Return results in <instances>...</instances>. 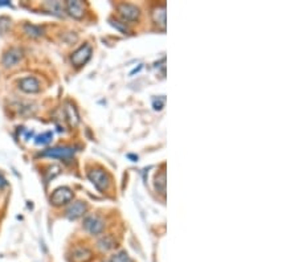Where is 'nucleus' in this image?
I'll list each match as a JSON object with an SVG mask.
<instances>
[{"label":"nucleus","instance_id":"1","mask_svg":"<svg viewBox=\"0 0 298 262\" xmlns=\"http://www.w3.org/2000/svg\"><path fill=\"white\" fill-rule=\"evenodd\" d=\"M87 176L90 179V182L94 184L95 188L101 191V192H105L109 188V186H110V175L107 174L105 170H102V168H94V170L89 171Z\"/></svg>","mask_w":298,"mask_h":262},{"label":"nucleus","instance_id":"2","mask_svg":"<svg viewBox=\"0 0 298 262\" xmlns=\"http://www.w3.org/2000/svg\"><path fill=\"white\" fill-rule=\"evenodd\" d=\"M73 198V192L68 187H59L51 195V204L55 206L65 205Z\"/></svg>","mask_w":298,"mask_h":262},{"label":"nucleus","instance_id":"3","mask_svg":"<svg viewBox=\"0 0 298 262\" xmlns=\"http://www.w3.org/2000/svg\"><path fill=\"white\" fill-rule=\"evenodd\" d=\"M91 57V47L89 44H85L82 47H79L77 51L72 55V64L74 65L75 67H81L83 66L85 64L90 60Z\"/></svg>","mask_w":298,"mask_h":262},{"label":"nucleus","instance_id":"4","mask_svg":"<svg viewBox=\"0 0 298 262\" xmlns=\"http://www.w3.org/2000/svg\"><path fill=\"white\" fill-rule=\"evenodd\" d=\"M83 228L89 232L93 236H98L103 232V228H105V222L99 216H87L83 221Z\"/></svg>","mask_w":298,"mask_h":262},{"label":"nucleus","instance_id":"5","mask_svg":"<svg viewBox=\"0 0 298 262\" xmlns=\"http://www.w3.org/2000/svg\"><path fill=\"white\" fill-rule=\"evenodd\" d=\"M75 150L74 147L71 146H60L53 147V148H48L43 152V156H49V158L55 159H68L72 158L74 155Z\"/></svg>","mask_w":298,"mask_h":262},{"label":"nucleus","instance_id":"6","mask_svg":"<svg viewBox=\"0 0 298 262\" xmlns=\"http://www.w3.org/2000/svg\"><path fill=\"white\" fill-rule=\"evenodd\" d=\"M94 254L86 246H75L71 252V262H91Z\"/></svg>","mask_w":298,"mask_h":262},{"label":"nucleus","instance_id":"7","mask_svg":"<svg viewBox=\"0 0 298 262\" xmlns=\"http://www.w3.org/2000/svg\"><path fill=\"white\" fill-rule=\"evenodd\" d=\"M21 59H23V51L19 48H11L9 51L4 53L1 63L5 67H11L15 66L16 64H19Z\"/></svg>","mask_w":298,"mask_h":262},{"label":"nucleus","instance_id":"8","mask_svg":"<svg viewBox=\"0 0 298 262\" xmlns=\"http://www.w3.org/2000/svg\"><path fill=\"white\" fill-rule=\"evenodd\" d=\"M118 12L119 15L122 16V19L126 20V21H134V20L138 19L139 15H141L138 7H135V5H133V4H126V3H123L119 5Z\"/></svg>","mask_w":298,"mask_h":262},{"label":"nucleus","instance_id":"9","mask_svg":"<svg viewBox=\"0 0 298 262\" xmlns=\"http://www.w3.org/2000/svg\"><path fill=\"white\" fill-rule=\"evenodd\" d=\"M65 8H67V12L69 13V16L74 17V19H82L83 15H85V5H83L82 1L69 0L65 4Z\"/></svg>","mask_w":298,"mask_h":262},{"label":"nucleus","instance_id":"10","mask_svg":"<svg viewBox=\"0 0 298 262\" xmlns=\"http://www.w3.org/2000/svg\"><path fill=\"white\" fill-rule=\"evenodd\" d=\"M19 87L25 93H39L41 86H40L39 79L35 77H25L19 81Z\"/></svg>","mask_w":298,"mask_h":262},{"label":"nucleus","instance_id":"11","mask_svg":"<svg viewBox=\"0 0 298 262\" xmlns=\"http://www.w3.org/2000/svg\"><path fill=\"white\" fill-rule=\"evenodd\" d=\"M87 206L85 202L82 201H75L73 202L67 210V217L71 220H75V218L81 217L85 212H86Z\"/></svg>","mask_w":298,"mask_h":262},{"label":"nucleus","instance_id":"12","mask_svg":"<svg viewBox=\"0 0 298 262\" xmlns=\"http://www.w3.org/2000/svg\"><path fill=\"white\" fill-rule=\"evenodd\" d=\"M152 20L159 28L166 29V7L164 5L156 7L152 11Z\"/></svg>","mask_w":298,"mask_h":262},{"label":"nucleus","instance_id":"13","mask_svg":"<svg viewBox=\"0 0 298 262\" xmlns=\"http://www.w3.org/2000/svg\"><path fill=\"white\" fill-rule=\"evenodd\" d=\"M65 117H67L68 122H69L71 126L75 127L78 125V114H77V110H75V107L72 103H67V106H65Z\"/></svg>","mask_w":298,"mask_h":262},{"label":"nucleus","instance_id":"14","mask_svg":"<svg viewBox=\"0 0 298 262\" xmlns=\"http://www.w3.org/2000/svg\"><path fill=\"white\" fill-rule=\"evenodd\" d=\"M155 190L162 196H166V171L162 170L155 176Z\"/></svg>","mask_w":298,"mask_h":262},{"label":"nucleus","instance_id":"15","mask_svg":"<svg viewBox=\"0 0 298 262\" xmlns=\"http://www.w3.org/2000/svg\"><path fill=\"white\" fill-rule=\"evenodd\" d=\"M97 246L101 252H109V250L114 249L117 246V242L111 236H103L102 238H99L97 242Z\"/></svg>","mask_w":298,"mask_h":262},{"label":"nucleus","instance_id":"16","mask_svg":"<svg viewBox=\"0 0 298 262\" xmlns=\"http://www.w3.org/2000/svg\"><path fill=\"white\" fill-rule=\"evenodd\" d=\"M24 32H25L28 36H31V37H39V36L43 35L41 28L32 25V24H25V25H24Z\"/></svg>","mask_w":298,"mask_h":262},{"label":"nucleus","instance_id":"17","mask_svg":"<svg viewBox=\"0 0 298 262\" xmlns=\"http://www.w3.org/2000/svg\"><path fill=\"white\" fill-rule=\"evenodd\" d=\"M110 262H133V260H131L130 256L126 252H118L114 256H111Z\"/></svg>","mask_w":298,"mask_h":262},{"label":"nucleus","instance_id":"18","mask_svg":"<svg viewBox=\"0 0 298 262\" xmlns=\"http://www.w3.org/2000/svg\"><path fill=\"white\" fill-rule=\"evenodd\" d=\"M47 7L49 8V11L52 12V13H55V15L57 16H63V7H61V3L60 1H49V3H47Z\"/></svg>","mask_w":298,"mask_h":262},{"label":"nucleus","instance_id":"19","mask_svg":"<svg viewBox=\"0 0 298 262\" xmlns=\"http://www.w3.org/2000/svg\"><path fill=\"white\" fill-rule=\"evenodd\" d=\"M52 139H53V134L51 131H48V132H44L36 138V144H48V143L52 142Z\"/></svg>","mask_w":298,"mask_h":262},{"label":"nucleus","instance_id":"20","mask_svg":"<svg viewBox=\"0 0 298 262\" xmlns=\"http://www.w3.org/2000/svg\"><path fill=\"white\" fill-rule=\"evenodd\" d=\"M48 172H47V176H45V183H49V180L51 179H53L55 176H57V175L60 174V167L59 166H51L49 168H48Z\"/></svg>","mask_w":298,"mask_h":262},{"label":"nucleus","instance_id":"21","mask_svg":"<svg viewBox=\"0 0 298 262\" xmlns=\"http://www.w3.org/2000/svg\"><path fill=\"white\" fill-rule=\"evenodd\" d=\"M164 105H166V97L164 95H160V97H158V98H155L152 101V107H154L155 110H162Z\"/></svg>","mask_w":298,"mask_h":262},{"label":"nucleus","instance_id":"22","mask_svg":"<svg viewBox=\"0 0 298 262\" xmlns=\"http://www.w3.org/2000/svg\"><path fill=\"white\" fill-rule=\"evenodd\" d=\"M111 25H114L115 28H118L119 31H122L123 33H126V32H127V28L126 27H122V25L119 24V21H111Z\"/></svg>","mask_w":298,"mask_h":262},{"label":"nucleus","instance_id":"23","mask_svg":"<svg viewBox=\"0 0 298 262\" xmlns=\"http://www.w3.org/2000/svg\"><path fill=\"white\" fill-rule=\"evenodd\" d=\"M5 186H7V180L4 179L3 175L0 174V188H1V187H5Z\"/></svg>","mask_w":298,"mask_h":262},{"label":"nucleus","instance_id":"24","mask_svg":"<svg viewBox=\"0 0 298 262\" xmlns=\"http://www.w3.org/2000/svg\"><path fill=\"white\" fill-rule=\"evenodd\" d=\"M1 5H9V1H7V0H1V1H0V7H1Z\"/></svg>","mask_w":298,"mask_h":262}]
</instances>
